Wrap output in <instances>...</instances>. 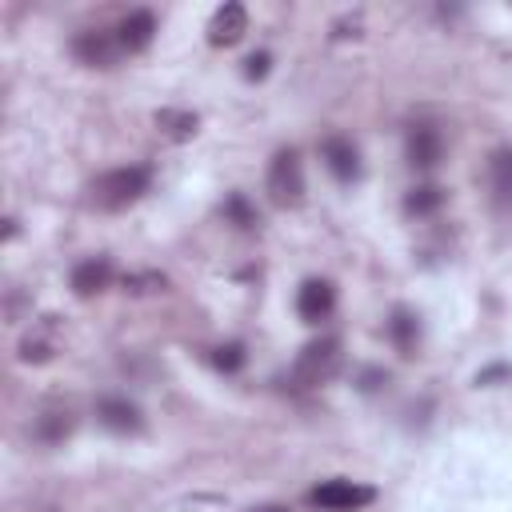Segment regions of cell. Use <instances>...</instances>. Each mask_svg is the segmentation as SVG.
<instances>
[{"label": "cell", "instance_id": "cell-23", "mask_svg": "<svg viewBox=\"0 0 512 512\" xmlns=\"http://www.w3.org/2000/svg\"><path fill=\"white\" fill-rule=\"evenodd\" d=\"M252 512H288L284 504H268V508H252Z\"/></svg>", "mask_w": 512, "mask_h": 512}, {"label": "cell", "instance_id": "cell-5", "mask_svg": "<svg viewBox=\"0 0 512 512\" xmlns=\"http://www.w3.org/2000/svg\"><path fill=\"white\" fill-rule=\"evenodd\" d=\"M404 152H408V164H412V168H420V172L436 168L440 156H444V136H440V128H436V124H412V128H408V140H404Z\"/></svg>", "mask_w": 512, "mask_h": 512}, {"label": "cell", "instance_id": "cell-6", "mask_svg": "<svg viewBox=\"0 0 512 512\" xmlns=\"http://www.w3.org/2000/svg\"><path fill=\"white\" fill-rule=\"evenodd\" d=\"M244 32H248V12H244V4H236V0L220 4V8L212 12V20H208V44H212V48H228V44H236Z\"/></svg>", "mask_w": 512, "mask_h": 512}, {"label": "cell", "instance_id": "cell-20", "mask_svg": "<svg viewBox=\"0 0 512 512\" xmlns=\"http://www.w3.org/2000/svg\"><path fill=\"white\" fill-rule=\"evenodd\" d=\"M164 276L160 272H144V276H124V292H164Z\"/></svg>", "mask_w": 512, "mask_h": 512}, {"label": "cell", "instance_id": "cell-15", "mask_svg": "<svg viewBox=\"0 0 512 512\" xmlns=\"http://www.w3.org/2000/svg\"><path fill=\"white\" fill-rule=\"evenodd\" d=\"M96 416H100V424L108 432H140V408L120 400V396H104L96 404Z\"/></svg>", "mask_w": 512, "mask_h": 512}, {"label": "cell", "instance_id": "cell-19", "mask_svg": "<svg viewBox=\"0 0 512 512\" xmlns=\"http://www.w3.org/2000/svg\"><path fill=\"white\" fill-rule=\"evenodd\" d=\"M212 364H216L220 372H240V368H244V348H240V344H220L216 356H212Z\"/></svg>", "mask_w": 512, "mask_h": 512}, {"label": "cell", "instance_id": "cell-13", "mask_svg": "<svg viewBox=\"0 0 512 512\" xmlns=\"http://www.w3.org/2000/svg\"><path fill=\"white\" fill-rule=\"evenodd\" d=\"M112 284V264L104 256H92V260H80L72 268V292L76 296H96Z\"/></svg>", "mask_w": 512, "mask_h": 512}, {"label": "cell", "instance_id": "cell-12", "mask_svg": "<svg viewBox=\"0 0 512 512\" xmlns=\"http://www.w3.org/2000/svg\"><path fill=\"white\" fill-rule=\"evenodd\" d=\"M72 428H76V416H72V408H64V404H52V408H44V412L36 416V424H32V436H36L40 444H64V440L72 436Z\"/></svg>", "mask_w": 512, "mask_h": 512}, {"label": "cell", "instance_id": "cell-7", "mask_svg": "<svg viewBox=\"0 0 512 512\" xmlns=\"http://www.w3.org/2000/svg\"><path fill=\"white\" fill-rule=\"evenodd\" d=\"M120 52H124V48H120L116 32H80V36L72 40V56H76L80 64H92V68L116 64Z\"/></svg>", "mask_w": 512, "mask_h": 512}, {"label": "cell", "instance_id": "cell-1", "mask_svg": "<svg viewBox=\"0 0 512 512\" xmlns=\"http://www.w3.org/2000/svg\"><path fill=\"white\" fill-rule=\"evenodd\" d=\"M148 180H152V172H148L144 164L112 168V172H104V176L92 180L88 200H92L100 212H124L128 204H136V200L148 192Z\"/></svg>", "mask_w": 512, "mask_h": 512}, {"label": "cell", "instance_id": "cell-9", "mask_svg": "<svg viewBox=\"0 0 512 512\" xmlns=\"http://www.w3.org/2000/svg\"><path fill=\"white\" fill-rule=\"evenodd\" d=\"M320 156H324L328 172H332L340 184H352V180L360 176V152H356L352 140H344V136H328V140L320 144Z\"/></svg>", "mask_w": 512, "mask_h": 512}, {"label": "cell", "instance_id": "cell-22", "mask_svg": "<svg viewBox=\"0 0 512 512\" xmlns=\"http://www.w3.org/2000/svg\"><path fill=\"white\" fill-rule=\"evenodd\" d=\"M264 72H268V52H252V56L244 60V76H248V80H260Z\"/></svg>", "mask_w": 512, "mask_h": 512}, {"label": "cell", "instance_id": "cell-11", "mask_svg": "<svg viewBox=\"0 0 512 512\" xmlns=\"http://www.w3.org/2000/svg\"><path fill=\"white\" fill-rule=\"evenodd\" d=\"M152 36H156V16H152L148 8L128 12V16L120 20V28H116V40H120L124 52H144V48L152 44Z\"/></svg>", "mask_w": 512, "mask_h": 512}, {"label": "cell", "instance_id": "cell-14", "mask_svg": "<svg viewBox=\"0 0 512 512\" xmlns=\"http://www.w3.org/2000/svg\"><path fill=\"white\" fill-rule=\"evenodd\" d=\"M488 188L496 208H512V148H496L488 156Z\"/></svg>", "mask_w": 512, "mask_h": 512}, {"label": "cell", "instance_id": "cell-10", "mask_svg": "<svg viewBox=\"0 0 512 512\" xmlns=\"http://www.w3.org/2000/svg\"><path fill=\"white\" fill-rule=\"evenodd\" d=\"M56 348H60V332H56L52 316L40 320V324H32V328L20 336V360H24V364H44V360L56 356Z\"/></svg>", "mask_w": 512, "mask_h": 512}, {"label": "cell", "instance_id": "cell-4", "mask_svg": "<svg viewBox=\"0 0 512 512\" xmlns=\"http://www.w3.org/2000/svg\"><path fill=\"white\" fill-rule=\"evenodd\" d=\"M372 500H376V488L356 484V480H324L320 488L308 492V504L324 508V512H360Z\"/></svg>", "mask_w": 512, "mask_h": 512}, {"label": "cell", "instance_id": "cell-16", "mask_svg": "<svg viewBox=\"0 0 512 512\" xmlns=\"http://www.w3.org/2000/svg\"><path fill=\"white\" fill-rule=\"evenodd\" d=\"M152 120H156L160 136H168V140H176V144L192 140V136H196V128H200L196 112H184V108H160Z\"/></svg>", "mask_w": 512, "mask_h": 512}, {"label": "cell", "instance_id": "cell-8", "mask_svg": "<svg viewBox=\"0 0 512 512\" xmlns=\"http://www.w3.org/2000/svg\"><path fill=\"white\" fill-rule=\"evenodd\" d=\"M332 308H336V288H332L328 280L312 276V280H304V284H300V292H296V312H300V320L320 324Z\"/></svg>", "mask_w": 512, "mask_h": 512}, {"label": "cell", "instance_id": "cell-18", "mask_svg": "<svg viewBox=\"0 0 512 512\" xmlns=\"http://www.w3.org/2000/svg\"><path fill=\"white\" fill-rule=\"evenodd\" d=\"M440 204H444V188H436V184H420V188H412V192L404 196V208H408L412 216H432Z\"/></svg>", "mask_w": 512, "mask_h": 512}, {"label": "cell", "instance_id": "cell-21", "mask_svg": "<svg viewBox=\"0 0 512 512\" xmlns=\"http://www.w3.org/2000/svg\"><path fill=\"white\" fill-rule=\"evenodd\" d=\"M228 216H232L240 228H252V224H256V212L248 208V200H244V196H232V200H228Z\"/></svg>", "mask_w": 512, "mask_h": 512}, {"label": "cell", "instance_id": "cell-3", "mask_svg": "<svg viewBox=\"0 0 512 512\" xmlns=\"http://www.w3.org/2000/svg\"><path fill=\"white\" fill-rule=\"evenodd\" d=\"M340 356H344V352H340V340H336V336H320V340H312V344L300 348L292 376H296L300 384H324V380L336 376Z\"/></svg>", "mask_w": 512, "mask_h": 512}, {"label": "cell", "instance_id": "cell-2", "mask_svg": "<svg viewBox=\"0 0 512 512\" xmlns=\"http://www.w3.org/2000/svg\"><path fill=\"white\" fill-rule=\"evenodd\" d=\"M268 196L276 208H296L304 200V168L292 148H280L268 164Z\"/></svg>", "mask_w": 512, "mask_h": 512}, {"label": "cell", "instance_id": "cell-17", "mask_svg": "<svg viewBox=\"0 0 512 512\" xmlns=\"http://www.w3.org/2000/svg\"><path fill=\"white\" fill-rule=\"evenodd\" d=\"M388 336H392V344H396L404 356H412L416 344H420V320H416L408 308H396L392 320H388Z\"/></svg>", "mask_w": 512, "mask_h": 512}]
</instances>
